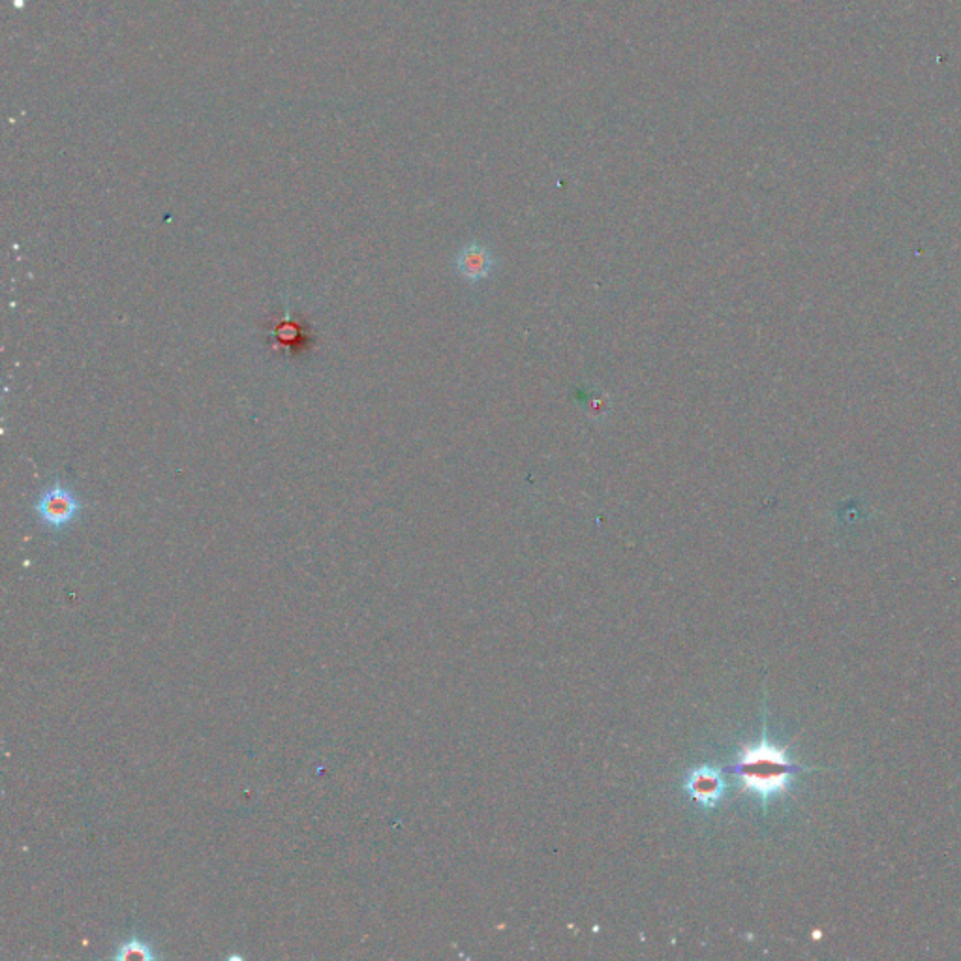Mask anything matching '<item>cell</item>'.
<instances>
[{
	"label": "cell",
	"instance_id": "cell-1",
	"mask_svg": "<svg viewBox=\"0 0 961 961\" xmlns=\"http://www.w3.org/2000/svg\"><path fill=\"white\" fill-rule=\"evenodd\" d=\"M806 770L809 768L794 763L789 753L774 746L766 734L761 742L742 749L736 763L729 768V772L740 781L742 789L755 794L764 806L768 800L787 793L793 779Z\"/></svg>",
	"mask_w": 961,
	"mask_h": 961
},
{
	"label": "cell",
	"instance_id": "cell-2",
	"mask_svg": "<svg viewBox=\"0 0 961 961\" xmlns=\"http://www.w3.org/2000/svg\"><path fill=\"white\" fill-rule=\"evenodd\" d=\"M32 511L44 530L61 535L81 519L85 502L72 485H68L61 475H57L49 485L40 490L32 504Z\"/></svg>",
	"mask_w": 961,
	"mask_h": 961
},
{
	"label": "cell",
	"instance_id": "cell-3",
	"mask_svg": "<svg viewBox=\"0 0 961 961\" xmlns=\"http://www.w3.org/2000/svg\"><path fill=\"white\" fill-rule=\"evenodd\" d=\"M496 265L498 263H496V258H494L489 246L477 243V241L462 246L455 256L457 275L472 286H477V284H481V282L490 278L492 273L496 271Z\"/></svg>",
	"mask_w": 961,
	"mask_h": 961
},
{
	"label": "cell",
	"instance_id": "cell-4",
	"mask_svg": "<svg viewBox=\"0 0 961 961\" xmlns=\"http://www.w3.org/2000/svg\"><path fill=\"white\" fill-rule=\"evenodd\" d=\"M267 338L275 350L284 351L288 357H297L310 348L314 335L306 323L293 320L290 310H286L284 316L269 329Z\"/></svg>",
	"mask_w": 961,
	"mask_h": 961
},
{
	"label": "cell",
	"instance_id": "cell-5",
	"mask_svg": "<svg viewBox=\"0 0 961 961\" xmlns=\"http://www.w3.org/2000/svg\"><path fill=\"white\" fill-rule=\"evenodd\" d=\"M689 794L704 806V808H714L719 798L725 791V779L721 770L712 766H699L695 768L686 783Z\"/></svg>",
	"mask_w": 961,
	"mask_h": 961
},
{
	"label": "cell",
	"instance_id": "cell-6",
	"mask_svg": "<svg viewBox=\"0 0 961 961\" xmlns=\"http://www.w3.org/2000/svg\"><path fill=\"white\" fill-rule=\"evenodd\" d=\"M160 958L158 946L139 931H132L123 941L115 945L111 960L117 961H154Z\"/></svg>",
	"mask_w": 961,
	"mask_h": 961
},
{
	"label": "cell",
	"instance_id": "cell-7",
	"mask_svg": "<svg viewBox=\"0 0 961 961\" xmlns=\"http://www.w3.org/2000/svg\"><path fill=\"white\" fill-rule=\"evenodd\" d=\"M611 410V400L607 395L603 397H592V400L588 402V415L594 417V419H599V417H605L607 412Z\"/></svg>",
	"mask_w": 961,
	"mask_h": 961
}]
</instances>
